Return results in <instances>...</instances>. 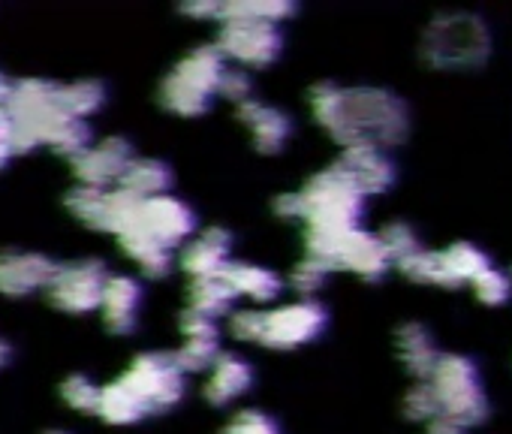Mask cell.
Returning <instances> with one entry per match:
<instances>
[{"label":"cell","instance_id":"11","mask_svg":"<svg viewBox=\"0 0 512 434\" xmlns=\"http://www.w3.org/2000/svg\"><path fill=\"white\" fill-rule=\"evenodd\" d=\"M139 199L118 190H106V187H85L79 184L76 190L67 193V208L79 217L82 224L103 230V233H115L121 236L130 224H133V214H136Z\"/></svg>","mask_w":512,"mask_h":434},{"label":"cell","instance_id":"32","mask_svg":"<svg viewBox=\"0 0 512 434\" xmlns=\"http://www.w3.org/2000/svg\"><path fill=\"white\" fill-rule=\"evenodd\" d=\"M470 287H473V296L488 308H500V305H506L512 299V278L506 272L494 269V266L485 269Z\"/></svg>","mask_w":512,"mask_h":434},{"label":"cell","instance_id":"12","mask_svg":"<svg viewBox=\"0 0 512 434\" xmlns=\"http://www.w3.org/2000/svg\"><path fill=\"white\" fill-rule=\"evenodd\" d=\"M214 49L244 67H269L284 49V37L269 22H223Z\"/></svg>","mask_w":512,"mask_h":434},{"label":"cell","instance_id":"9","mask_svg":"<svg viewBox=\"0 0 512 434\" xmlns=\"http://www.w3.org/2000/svg\"><path fill=\"white\" fill-rule=\"evenodd\" d=\"M326 323H329L326 308L311 299L281 305L275 311H260V338H256V344H266L275 350H293L320 338Z\"/></svg>","mask_w":512,"mask_h":434},{"label":"cell","instance_id":"17","mask_svg":"<svg viewBox=\"0 0 512 434\" xmlns=\"http://www.w3.org/2000/svg\"><path fill=\"white\" fill-rule=\"evenodd\" d=\"M238 118L250 130L256 151H263V154L281 151L287 145L290 133H293V121H290V115L284 109L260 103L256 97H247L244 103H238Z\"/></svg>","mask_w":512,"mask_h":434},{"label":"cell","instance_id":"31","mask_svg":"<svg viewBox=\"0 0 512 434\" xmlns=\"http://www.w3.org/2000/svg\"><path fill=\"white\" fill-rule=\"evenodd\" d=\"M217 356H220V338H184V344L172 353L175 365L184 374L211 368Z\"/></svg>","mask_w":512,"mask_h":434},{"label":"cell","instance_id":"40","mask_svg":"<svg viewBox=\"0 0 512 434\" xmlns=\"http://www.w3.org/2000/svg\"><path fill=\"white\" fill-rule=\"evenodd\" d=\"M275 214L284 217V221H302V199H299V190L296 193H281L275 199Z\"/></svg>","mask_w":512,"mask_h":434},{"label":"cell","instance_id":"19","mask_svg":"<svg viewBox=\"0 0 512 434\" xmlns=\"http://www.w3.org/2000/svg\"><path fill=\"white\" fill-rule=\"evenodd\" d=\"M229 251H232V236L220 227H211L184 248L181 269L187 275H193L196 281L199 278H217L229 266Z\"/></svg>","mask_w":512,"mask_h":434},{"label":"cell","instance_id":"37","mask_svg":"<svg viewBox=\"0 0 512 434\" xmlns=\"http://www.w3.org/2000/svg\"><path fill=\"white\" fill-rule=\"evenodd\" d=\"M181 332H184V338H220L217 320H211L205 314H196L190 308L181 317Z\"/></svg>","mask_w":512,"mask_h":434},{"label":"cell","instance_id":"34","mask_svg":"<svg viewBox=\"0 0 512 434\" xmlns=\"http://www.w3.org/2000/svg\"><path fill=\"white\" fill-rule=\"evenodd\" d=\"M61 395L73 410L82 413H97V401H100V386L85 377V374H73L61 383Z\"/></svg>","mask_w":512,"mask_h":434},{"label":"cell","instance_id":"23","mask_svg":"<svg viewBox=\"0 0 512 434\" xmlns=\"http://www.w3.org/2000/svg\"><path fill=\"white\" fill-rule=\"evenodd\" d=\"M220 278L235 296H247L256 302H272L281 293V278L272 269L253 266V263H229Z\"/></svg>","mask_w":512,"mask_h":434},{"label":"cell","instance_id":"44","mask_svg":"<svg viewBox=\"0 0 512 434\" xmlns=\"http://www.w3.org/2000/svg\"><path fill=\"white\" fill-rule=\"evenodd\" d=\"M7 359H10V347H7L4 341H0V368L7 365Z\"/></svg>","mask_w":512,"mask_h":434},{"label":"cell","instance_id":"27","mask_svg":"<svg viewBox=\"0 0 512 434\" xmlns=\"http://www.w3.org/2000/svg\"><path fill=\"white\" fill-rule=\"evenodd\" d=\"M296 13L287 0H229L220 4V22H269L278 25Z\"/></svg>","mask_w":512,"mask_h":434},{"label":"cell","instance_id":"41","mask_svg":"<svg viewBox=\"0 0 512 434\" xmlns=\"http://www.w3.org/2000/svg\"><path fill=\"white\" fill-rule=\"evenodd\" d=\"M181 13L193 16V19H220V0H196V4H184Z\"/></svg>","mask_w":512,"mask_h":434},{"label":"cell","instance_id":"39","mask_svg":"<svg viewBox=\"0 0 512 434\" xmlns=\"http://www.w3.org/2000/svg\"><path fill=\"white\" fill-rule=\"evenodd\" d=\"M16 154V133H13V118L7 112V106H0V169L10 163V157Z\"/></svg>","mask_w":512,"mask_h":434},{"label":"cell","instance_id":"24","mask_svg":"<svg viewBox=\"0 0 512 434\" xmlns=\"http://www.w3.org/2000/svg\"><path fill=\"white\" fill-rule=\"evenodd\" d=\"M121 251H127L130 260L139 263V269L151 278H163L172 269V248L160 245L157 239H151L148 233H142L139 227H127L118 236Z\"/></svg>","mask_w":512,"mask_h":434},{"label":"cell","instance_id":"5","mask_svg":"<svg viewBox=\"0 0 512 434\" xmlns=\"http://www.w3.org/2000/svg\"><path fill=\"white\" fill-rule=\"evenodd\" d=\"M428 383L437 395L440 416H449L464 428H476L491 416V401L485 395L479 365L470 356L440 353Z\"/></svg>","mask_w":512,"mask_h":434},{"label":"cell","instance_id":"29","mask_svg":"<svg viewBox=\"0 0 512 434\" xmlns=\"http://www.w3.org/2000/svg\"><path fill=\"white\" fill-rule=\"evenodd\" d=\"M232 302H235V293L226 287V281L220 275L217 278H199L190 287V311L205 314L211 320L226 314L232 308Z\"/></svg>","mask_w":512,"mask_h":434},{"label":"cell","instance_id":"21","mask_svg":"<svg viewBox=\"0 0 512 434\" xmlns=\"http://www.w3.org/2000/svg\"><path fill=\"white\" fill-rule=\"evenodd\" d=\"M253 383V368L247 359L235 356V353H220L211 365V377L205 383V398L211 404H229L238 395H244Z\"/></svg>","mask_w":512,"mask_h":434},{"label":"cell","instance_id":"10","mask_svg":"<svg viewBox=\"0 0 512 434\" xmlns=\"http://www.w3.org/2000/svg\"><path fill=\"white\" fill-rule=\"evenodd\" d=\"M106 281H109V272L100 260H79V263L58 266L46 290L55 308L67 314H91L103 302Z\"/></svg>","mask_w":512,"mask_h":434},{"label":"cell","instance_id":"2","mask_svg":"<svg viewBox=\"0 0 512 434\" xmlns=\"http://www.w3.org/2000/svg\"><path fill=\"white\" fill-rule=\"evenodd\" d=\"M7 112L13 118L16 154L34 151L40 145L55 148L64 157H79L91 148V130L85 121L70 118L55 97V82L19 79L10 88Z\"/></svg>","mask_w":512,"mask_h":434},{"label":"cell","instance_id":"36","mask_svg":"<svg viewBox=\"0 0 512 434\" xmlns=\"http://www.w3.org/2000/svg\"><path fill=\"white\" fill-rule=\"evenodd\" d=\"M223 434H281V428L263 410H241L229 419Z\"/></svg>","mask_w":512,"mask_h":434},{"label":"cell","instance_id":"30","mask_svg":"<svg viewBox=\"0 0 512 434\" xmlns=\"http://www.w3.org/2000/svg\"><path fill=\"white\" fill-rule=\"evenodd\" d=\"M377 239H380V248H383V254H386V260H389L392 266L404 263V260L413 257L416 251H422V242H419L416 230H413L410 224H404V221L386 224V227L377 233Z\"/></svg>","mask_w":512,"mask_h":434},{"label":"cell","instance_id":"18","mask_svg":"<svg viewBox=\"0 0 512 434\" xmlns=\"http://www.w3.org/2000/svg\"><path fill=\"white\" fill-rule=\"evenodd\" d=\"M139 305H142L139 281L130 275H109L106 290H103V302H100V314H103L106 329L115 335L133 332L136 320H139Z\"/></svg>","mask_w":512,"mask_h":434},{"label":"cell","instance_id":"6","mask_svg":"<svg viewBox=\"0 0 512 434\" xmlns=\"http://www.w3.org/2000/svg\"><path fill=\"white\" fill-rule=\"evenodd\" d=\"M223 73H226L223 55L214 46H199L190 55H184L175 64V70L163 79L160 103L184 118L202 115L220 94Z\"/></svg>","mask_w":512,"mask_h":434},{"label":"cell","instance_id":"4","mask_svg":"<svg viewBox=\"0 0 512 434\" xmlns=\"http://www.w3.org/2000/svg\"><path fill=\"white\" fill-rule=\"evenodd\" d=\"M299 199H302V221L308 224V233L353 230L359 227L365 211V196L338 163L317 172L299 190Z\"/></svg>","mask_w":512,"mask_h":434},{"label":"cell","instance_id":"16","mask_svg":"<svg viewBox=\"0 0 512 434\" xmlns=\"http://www.w3.org/2000/svg\"><path fill=\"white\" fill-rule=\"evenodd\" d=\"M133 160V148L121 136H109L97 145H91L85 154L73 160V169L85 187H106L124 175V169Z\"/></svg>","mask_w":512,"mask_h":434},{"label":"cell","instance_id":"35","mask_svg":"<svg viewBox=\"0 0 512 434\" xmlns=\"http://www.w3.org/2000/svg\"><path fill=\"white\" fill-rule=\"evenodd\" d=\"M329 272H332V269H329L326 263H320V260H314V257H305V260L293 269L290 284H293V290H299L302 296H314V293L326 284Z\"/></svg>","mask_w":512,"mask_h":434},{"label":"cell","instance_id":"28","mask_svg":"<svg viewBox=\"0 0 512 434\" xmlns=\"http://www.w3.org/2000/svg\"><path fill=\"white\" fill-rule=\"evenodd\" d=\"M97 413L112 422V425H130L142 416H148V410L142 407V401L121 383H109V386H100V401H97Z\"/></svg>","mask_w":512,"mask_h":434},{"label":"cell","instance_id":"7","mask_svg":"<svg viewBox=\"0 0 512 434\" xmlns=\"http://www.w3.org/2000/svg\"><path fill=\"white\" fill-rule=\"evenodd\" d=\"M308 257L326 263L332 272L344 269L365 281H380L392 266L380 248L377 233H368L362 227L341 233H308Z\"/></svg>","mask_w":512,"mask_h":434},{"label":"cell","instance_id":"38","mask_svg":"<svg viewBox=\"0 0 512 434\" xmlns=\"http://www.w3.org/2000/svg\"><path fill=\"white\" fill-rule=\"evenodd\" d=\"M220 97L232 100V103H244L250 97V79L244 70H226L220 79Z\"/></svg>","mask_w":512,"mask_h":434},{"label":"cell","instance_id":"22","mask_svg":"<svg viewBox=\"0 0 512 434\" xmlns=\"http://www.w3.org/2000/svg\"><path fill=\"white\" fill-rule=\"evenodd\" d=\"M118 187L136 199L163 196L172 187V169L157 157H133L124 175L118 178Z\"/></svg>","mask_w":512,"mask_h":434},{"label":"cell","instance_id":"42","mask_svg":"<svg viewBox=\"0 0 512 434\" xmlns=\"http://www.w3.org/2000/svg\"><path fill=\"white\" fill-rule=\"evenodd\" d=\"M425 434H470V428H464L461 422L449 419V416H434L425 428Z\"/></svg>","mask_w":512,"mask_h":434},{"label":"cell","instance_id":"8","mask_svg":"<svg viewBox=\"0 0 512 434\" xmlns=\"http://www.w3.org/2000/svg\"><path fill=\"white\" fill-rule=\"evenodd\" d=\"M148 413H163L184 395V371L175 365L172 353H142L118 377Z\"/></svg>","mask_w":512,"mask_h":434},{"label":"cell","instance_id":"33","mask_svg":"<svg viewBox=\"0 0 512 434\" xmlns=\"http://www.w3.org/2000/svg\"><path fill=\"white\" fill-rule=\"evenodd\" d=\"M401 407H404V416L413 422H431L434 416H440V404L428 380H419L416 386H410Z\"/></svg>","mask_w":512,"mask_h":434},{"label":"cell","instance_id":"45","mask_svg":"<svg viewBox=\"0 0 512 434\" xmlns=\"http://www.w3.org/2000/svg\"><path fill=\"white\" fill-rule=\"evenodd\" d=\"M46 434H70V431H64V428H55V431H46Z\"/></svg>","mask_w":512,"mask_h":434},{"label":"cell","instance_id":"1","mask_svg":"<svg viewBox=\"0 0 512 434\" xmlns=\"http://www.w3.org/2000/svg\"><path fill=\"white\" fill-rule=\"evenodd\" d=\"M311 112L344 148L374 145L380 151H392L410 136L407 103L395 91L374 85L341 88L335 82H320L311 88Z\"/></svg>","mask_w":512,"mask_h":434},{"label":"cell","instance_id":"13","mask_svg":"<svg viewBox=\"0 0 512 434\" xmlns=\"http://www.w3.org/2000/svg\"><path fill=\"white\" fill-rule=\"evenodd\" d=\"M130 227H139L142 233H148L160 245L175 248V245H181V242H187L193 236V230H196V214L178 196L163 193V196L139 199Z\"/></svg>","mask_w":512,"mask_h":434},{"label":"cell","instance_id":"25","mask_svg":"<svg viewBox=\"0 0 512 434\" xmlns=\"http://www.w3.org/2000/svg\"><path fill=\"white\" fill-rule=\"evenodd\" d=\"M440 257H443V266H446L449 281H452L455 290L464 287V284H473L485 269L494 266L491 257L479 245H473V242H455V245L443 248Z\"/></svg>","mask_w":512,"mask_h":434},{"label":"cell","instance_id":"20","mask_svg":"<svg viewBox=\"0 0 512 434\" xmlns=\"http://www.w3.org/2000/svg\"><path fill=\"white\" fill-rule=\"evenodd\" d=\"M395 347H398V359L404 365L407 374H413L416 380H428L437 359H440V350L434 344V335L428 326L410 320V323H401L398 332H395Z\"/></svg>","mask_w":512,"mask_h":434},{"label":"cell","instance_id":"14","mask_svg":"<svg viewBox=\"0 0 512 434\" xmlns=\"http://www.w3.org/2000/svg\"><path fill=\"white\" fill-rule=\"evenodd\" d=\"M58 272V263L34 251H4L0 254V293L28 296L46 290Z\"/></svg>","mask_w":512,"mask_h":434},{"label":"cell","instance_id":"15","mask_svg":"<svg viewBox=\"0 0 512 434\" xmlns=\"http://www.w3.org/2000/svg\"><path fill=\"white\" fill-rule=\"evenodd\" d=\"M338 166L353 178V184L359 187V193L365 199L386 193L395 184V178H398V169H395V160L389 157V151H380L374 145L344 148Z\"/></svg>","mask_w":512,"mask_h":434},{"label":"cell","instance_id":"26","mask_svg":"<svg viewBox=\"0 0 512 434\" xmlns=\"http://www.w3.org/2000/svg\"><path fill=\"white\" fill-rule=\"evenodd\" d=\"M55 97H58V106L76 118V121H85L91 118L94 112L103 109L106 103V88L94 79H79V82H70V85H55Z\"/></svg>","mask_w":512,"mask_h":434},{"label":"cell","instance_id":"43","mask_svg":"<svg viewBox=\"0 0 512 434\" xmlns=\"http://www.w3.org/2000/svg\"><path fill=\"white\" fill-rule=\"evenodd\" d=\"M10 88H13V82H10L4 73H0V106L7 103V97H10Z\"/></svg>","mask_w":512,"mask_h":434},{"label":"cell","instance_id":"3","mask_svg":"<svg viewBox=\"0 0 512 434\" xmlns=\"http://www.w3.org/2000/svg\"><path fill=\"white\" fill-rule=\"evenodd\" d=\"M419 52L431 70L473 73L491 61L494 34L482 16L467 10H446L425 25Z\"/></svg>","mask_w":512,"mask_h":434}]
</instances>
